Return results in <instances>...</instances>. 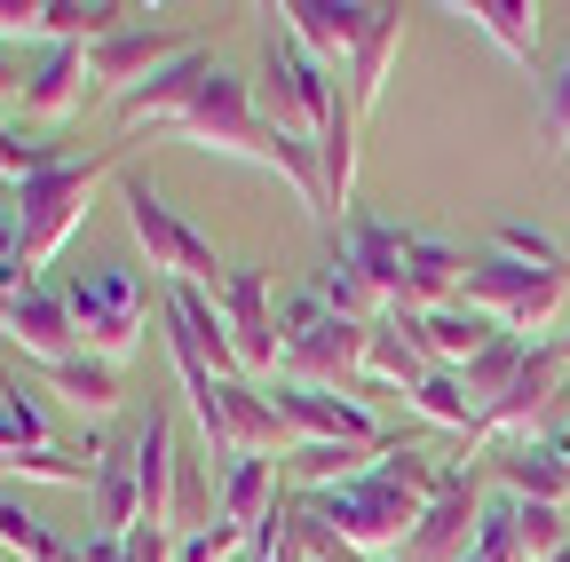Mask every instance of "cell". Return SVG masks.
<instances>
[{
	"instance_id": "6da1fadb",
	"label": "cell",
	"mask_w": 570,
	"mask_h": 562,
	"mask_svg": "<svg viewBox=\"0 0 570 562\" xmlns=\"http://www.w3.org/2000/svg\"><path fill=\"white\" fill-rule=\"evenodd\" d=\"M444 467L452 460H436L428 444H389L356 483H341V491H317V523L356 554V562H404V546H412V531H420V515H428V500H436V483H444Z\"/></svg>"
},
{
	"instance_id": "7a4b0ae2",
	"label": "cell",
	"mask_w": 570,
	"mask_h": 562,
	"mask_svg": "<svg viewBox=\"0 0 570 562\" xmlns=\"http://www.w3.org/2000/svg\"><path fill=\"white\" fill-rule=\"evenodd\" d=\"M175 135L183 144H198V151H223V159H246V167H262V175H277L285 190H294L317 223H333L325 215V175H317V151L309 144H294V135H277L262 111H254V80H238V72H214L206 80V96L175 119Z\"/></svg>"
},
{
	"instance_id": "3957f363",
	"label": "cell",
	"mask_w": 570,
	"mask_h": 562,
	"mask_svg": "<svg viewBox=\"0 0 570 562\" xmlns=\"http://www.w3.org/2000/svg\"><path fill=\"white\" fill-rule=\"evenodd\" d=\"M104 175H127V144H104L96 159H56V167H40V175L17 183V206H9V215H17V246H24L32 269H48V262L63 254V238L88 223Z\"/></svg>"
},
{
	"instance_id": "277c9868",
	"label": "cell",
	"mask_w": 570,
	"mask_h": 562,
	"mask_svg": "<svg viewBox=\"0 0 570 562\" xmlns=\"http://www.w3.org/2000/svg\"><path fill=\"white\" fill-rule=\"evenodd\" d=\"M254 17H262V80H254V111H262L277 135H294V144L317 151V135H325L333 111H341V72H325L317 56H302L294 32H285L269 9H254Z\"/></svg>"
},
{
	"instance_id": "5b68a950",
	"label": "cell",
	"mask_w": 570,
	"mask_h": 562,
	"mask_svg": "<svg viewBox=\"0 0 570 562\" xmlns=\"http://www.w3.org/2000/svg\"><path fill=\"white\" fill-rule=\"evenodd\" d=\"M119 206H127V230H135L142 262H151V277H167V286H190V294H223L230 262L214 254V238H206L198 223H183L175 206L159 198V183L142 175V167L119 175Z\"/></svg>"
},
{
	"instance_id": "8992f818",
	"label": "cell",
	"mask_w": 570,
	"mask_h": 562,
	"mask_svg": "<svg viewBox=\"0 0 570 562\" xmlns=\"http://www.w3.org/2000/svg\"><path fill=\"white\" fill-rule=\"evenodd\" d=\"M71 325H80V348L104 365H127L142 348V325H151V277L127 269V262H88L80 277L63 286Z\"/></svg>"
},
{
	"instance_id": "52a82bcc",
	"label": "cell",
	"mask_w": 570,
	"mask_h": 562,
	"mask_svg": "<svg viewBox=\"0 0 570 562\" xmlns=\"http://www.w3.org/2000/svg\"><path fill=\"white\" fill-rule=\"evenodd\" d=\"M277 333H285L277 381H294V388H356V381H365V341H373V325L333 317L317 294H294V302H285V309H277Z\"/></svg>"
},
{
	"instance_id": "ba28073f",
	"label": "cell",
	"mask_w": 570,
	"mask_h": 562,
	"mask_svg": "<svg viewBox=\"0 0 570 562\" xmlns=\"http://www.w3.org/2000/svg\"><path fill=\"white\" fill-rule=\"evenodd\" d=\"M468 309H483V317H499L508 333H547L554 317H562V302H570V277L562 269H531V262H508V254H475V269H468V294H460Z\"/></svg>"
},
{
	"instance_id": "9c48e42d",
	"label": "cell",
	"mask_w": 570,
	"mask_h": 562,
	"mask_svg": "<svg viewBox=\"0 0 570 562\" xmlns=\"http://www.w3.org/2000/svg\"><path fill=\"white\" fill-rule=\"evenodd\" d=\"M269 404H277V420H285V436H294V452H302V444H365V452L396 444L381 420L365 412V396H348V388H294V381H269Z\"/></svg>"
},
{
	"instance_id": "30bf717a",
	"label": "cell",
	"mask_w": 570,
	"mask_h": 562,
	"mask_svg": "<svg viewBox=\"0 0 570 562\" xmlns=\"http://www.w3.org/2000/svg\"><path fill=\"white\" fill-rule=\"evenodd\" d=\"M214 309H223V325H230L238 373H246V381H262V373L277 381V365H285V333H277V309H269V269H262V262H230Z\"/></svg>"
},
{
	"instance_id": "8fae6325",
	"label": "cell",
	"mask_w": 570,
	"mask_h": 562,
	"mask_svg": "<svg viewBox=\"0 0 570 562\" xmlns=\"http://www.w3.org/2000/svg\"><path fill=\"white\" fill-rule=\"evenodd\" d=\"M475 523H483V467L452 460L436 500H428V515H420V531H412V546H404V562H468Z\"/></svg>"
},
{
	"instance_id": "7c38bea8",
	"label": "cell",
	"mask_w": 570,
	"mask_h": 562,
	"mask_svg": "<svg viewBox=\"0 0 570 562\" xmlns=\"http://www.w3.org/2000/svg\"><path fill=\"white\" fill-rule=\"evenodd\" d=\"M206 32H159V24H127V32H111V40H96L88 48V80L104 88V96H127V88H142V80H159L175 56H190Z\"/></svg>"
},
{
	"instance_id": "4fadbf2b",
	"label": "cell",
	"mask_w": 570,
	"mask_h": 562,
	"mask_svg": "<svg viewBox=\"0 0 570 562\" xmlns=\"http://www.w3.org/2000/svg\"><path fill=\"white\" fill-rule=\"evenodd\" d=\"M373 9H381V0H277L269 17L294 32V48H302V56H317L325 72H341V63L356 56V40H365Z\"/></svg>"
},
{
	"instance_id": "5bb4252c",
	"label": "cell",
	"mask_w": 570,
	"mask_h": 562,
	"mask_svg": "<svg viewBox=\"0 0 570 562\" xmlns=\"http://www.w3.org/2000/svg\"><path fill=\"white\" fill-rule=\"evenodd\" d=\"M570 388V365L554 357V341H531V357H523V373L508 381V396H499L491 412H483V444H508V436H539V420H547V404Z\"/></svg>"
},
{
	"instance_id": "9a60e30c",
	"label": "cell",
	"mask_w": 570,
	"mask_h": 562,
	"mask_svg": "<svg viewBox=\"0 0 570 562\" xmlns=\"http://www.w3.org/2000/svg\"><path fill=\"white\" fill-rule=\"evenodd\" d=\"M223 72V63H214V48L198 40L190 56H175L159 80H142V88H127L119 96V135H142V127H175L198 96H206V80Z\"/></svg>"
},
{
	"instance_id": "2e32d148",
	"label": "cell",
	"mask_w": 570,
	"mask_h": 562,
	"mask_svg": "<svg viewBox=\"0 0 570 562\" xmlns=\"http://www.w3.org/2000/svg\"><path fill=\"white\" fill-rule=\"evenodd\" d=\"M0 333H9L40 373H56V365L80 357V325H71V302L48 294V286H24V294L9 302V325H0Z\"/></svg>"
},
{
	"instance_id": "e0dca14e",
	"label": "cell",
	"mask_w": 570,
	"mask_h": 562,
	"mask_svg": "<svg viewBox=\"0 0 570 562\" xmlns=\"http://www.w3.org/2000/svg\"><path fill=\"white\" fill-rule=\"evenodd\" d=\"M491 475L508 483V500L570 507V460L554 452V436H508V444L491 452Z\"/></svg>"
},
{
	"instance_id": "ac0fdd59",
	"label": "cell",
	"mask_w": 570,
	"mask_h": 562,
	"mask_svg": "<svg viewBox=\"0 0 570 562\" xmlns=\"http://www.w3.org/2000/svg\"><path fill=\"white\" fill-rule=\"evenodd\" d=\"M341 254L373 277V294L389 302V317L404 309V254H412V230H396V223H381V215H348L341 223Z\"/></svg>"
},
{
	"instance_id": "d6986e66",
	"label": "cell",
	"mask_w": 570,
	"mask_h": 562,
	"mask_svg": "<svg viewBox=\"0 0 570 562\" xmlns=\"http://www.w3.org/2000/svg\"><path fill=\"white\" fill-rule=\"evenodd\" d=\"M396 48H404V9H389V0H381L373 24H365V40H356V56L341 63V88H348V111H356V119H373V111H381Z\"/></svg>"
},
{
	"instance_id": "ffe728a7",
	"label": "cell",
	"mask_w": 570,
	"mask_h": 562,
	"mask_svg": "<svg viewBox=\"0 0 570 562\" xmlns=\"http://www.w3.org/2000/svg\"><path fill=\"white\" fill-rule=\"evenodd\" d=\"M468 269H475V254H460V246H444V238H412V254H404V309H396V317L452 309V302L468 294Z\"/></svg>"
},
{
	"instance_id": "44dd1931",
	"label": "cell",
	"mask_w": 570,
	"mask_h": 562,
	"mask_svg": "<svg viewBox=\"0 0 570 562\" xmlns=\"http://www.w3.org/2000/svg\"><path fill=\"white\" fill-rule=\"evenodd\" d=\"M175 467H183L175 420L151 412V420L135 428V491H142V523H151V531H175Z\"/></svg>"
},
{
	"instance_id": "7402d4cb",
	"label": "cell",
	"mask_w": 570,
	"mask_h": 562,
	"mask_svg": "<svg viewBox=\"0 0 570 562\" xmlns=\"http://www.w3.org/2000/svg\"><path fill=\"white\" fill-rule=\"evenodd\" d=\"M88 96H96V80H88V48H48L32 72H24V111H32L40 127H63Z\"/></svg>"
},
{
	"instance_id": "603a6c76",
	"label": "cell",
	"mask_w": 570,
	"mask_h": 562,
	"mask_svg": "<svg viewBox=\"0 0 570 562\" xmlns=\"http://www.w3.org/2000/svg\"><path fill=\"white\" fill-rule=\"evenodd\" d=\"M412 333H420V348H428V365H444V373H468L483 348L508 333L499 317H483V309H468V302H452V309H428V317H412Z\"/></svg>"
},
{
	"instance_id": "cb8c5ba5",
	"label": "cell",
	"mask_w": 570,
	"mask_h": 562,
	"mask_svg": "<svg viewBox=\"0 0 570 562\" xmlns=\"http://www.w3.org/2000/svg\"><path fill=\"white\" fill-rule=\"evenodd\" d=\"M88 523L96 539H127L142 523V491H135V452H96V483H88Z\"/></svg>"
},
{
	"instance_id": "d4e9b609",
	"label": "cell",
	"mask_w": 570,
	"mask_h": 562,
	"mask_svg": "<svg viewBox=\"0 0 570 562\" xmlns=\"http://www.w3.org/2000/svg\"><path fill=\"white\" fill-rule=\"evenodd\" d=\"M428 373H436V365H428V348H420V333H412V317H381L373 325V341H365V381H381V388H420Z\"/></svg>"
},
{
	"instance_id": "484cf974",
	"label": "cell",
	"mask_w": 570,
	"mask_h": 562,
	"mask_svg": "<svg viewBox=\"0 0 570 562\" xmlns=\"http://www.w3.org/2000/svg\"><path fill=\"white\" fill-rule=\"evenodd\" d=\"M404 404L428 420V428H444V436H460L468 452H483V412H475V396L460 388V373H444V365H436V373H428Z\"/></svg>"
},
{
	"instance_id": "4316f807",
	"label": "cell",
	"mask_w": 570,
	"mask_h": 562,
	"mask_svg": "<svg viewBox=\"0 0 570 562\" xmlns=\"http://www.w3.org/2000/svg\"><path fill=\"white\" fill-rule=\"evenodd\" d=\"M452 17H468L491 48H508L515 63H531V56H539V9H531V0H460Z\"/></svg>"
},
{
	"instance_id": "83f0119b",
	"label": "cell",
	"mask_w": 570,
	"mask_h": 562,
	"mask_svg": "<svg viewBox=\"0 0 570 562\" xmlns=\"http://www.w3.org/2000/svg\"><path fill=\"white\" fill-rule=\"evenodd\" d=\"M269 515H277V460H230V475H223V523H238V531L262 539Z\"/></svg>"
},
{
	"instance_id": "f1b7e54d",
	"label": "cell",
	"mask_w": 570,
	"mask_h": 562,
	"mask_svg": "<svg viewBox=\"0 0 570 562\" xmlns=\"http://www.w3.org/2000/svg\"><path fill=\"white\" fill-rule=\"evenodd\" d=\"M309 294H317V302H325L333 317H348V325H381V317H389V302L373 294V277L356 269V262H348L341 246H333V262L317 269V286H309Z\"/></svg>"
},
{
	"instance_id": "f546056e",
	"label": "cell",
	"mask_w": 570,
	"mask_h": 562,
	"mask_svg": "<svg viewBox=\"0 0 570 562\" xmlns=\"http://www.w3.org/2000/svg\"><path fill=\"white\" fill-rule=\"evenodd\" d=\"M48 381H56L71 404H80L88 420H111V412L127 404V365H104V357H88V348H80L71 365H56Z\"/></svg>"
},
{
	"instance_id": "4dcf8cb0",
	"label": "cell",
	"mask_w": 570,
	"mask_h": 562,
	"mask_svg": "<svg viewBox=\"0 0 570 562\" xmlns=\"http://www.w3.org/2000/svg\"><path fill=\"white\" fill-rule=\"evenodd\" d=\"M0 554L9 562H80V546L56 539L24 500H9V491H0Z\"/></svg>"
},
{
	"instance_id": "1f68e13d",
	"label": "cell",
	"mask_w": 570,
	"mask_h": 562,
	"mask_svg": "<svg viewBox=\"0 0 570 562\" xmlns=\"http://www.w3.org/2000/svg\"><path fill=\"white\" fill-rule=\"evenodd\" d=\"M48 444V412H40V388L24 373L0 381V460L9 452H40Z\"/></svg>"
},
{
	"instance_id": "d6a6232c",
	"label": "cell",
	"mask_w": 570,
	"mask_h": 562,
	"mask_svg": "<svg viewBox=\"0 0 570 562\" xmlns=\"http://www.w3.org/2000/svg\"><path fill=\"white\" fill-rule=\"evenodd\" d=\"M523 357H531V341H523V333H499V341L483 348V357H475V365L460 373V388L475 396V412H491L499 396H508V381L523 373Z\"/></svg>"
},
{
	"instance_id": "836d02e7",
	"label": "cell",
	"mask_w": 570,
	"mask_h": 562,
	"mask_svg": "<svg viewBox=\"0 0 570 562\" xmlns=\"http://www.w3.org/2000/svg\"><path fill=\"white\" fill-rule=\"evenodd\" d=\"M381 452H389V444H381ZM381 452H365V444H302V452H294V475H302L309 491H341V483L365 475Z\"/></svg>"
},
{
	"instance_id": "e575fe53",
	"label": "cell",
	"mask_w": 570,
	"mask_h": 562,
	"mask_svg": "<svg viewBox=\"0 0 570 562\" xmlns=\"http://www.w3.org/2000/svg\"><path fill=\"white\" fill-rule=\"evenodd\" d=\"M491 254H508V262H531V269H562L570 277V254L539 230V223H499L491 230Z\"/></svg>"
},
{
	"instance_id": "d590c367",
	"label": "cell",
	"mask_w": 570,
	"mask_h": 562,
	"mask_svg": "<svg viewBox=\"0 0 570 562\" xmlns=\"http://www.w3.org/2000/svg\"><path fill=\"white\" fill-rule=\"evenodd\" d=\"M515 539H523V562H547V554H562V546H570V531H562V507H531V500H515Z\"/></svg>"
},
{
	"instance_id": "8d00e7d4",
	"label": "cell",
	"mask_w": 570,
	"mask_h": 562,
	"mask_svg": "<svg viewBox=\"0 0 570 562\" xmlns=\"http://www.w3.org/2000/svg\"><path fill=\"white\" fill-rule=\"evenodd\" d=\"M475 554H483V562H523V539H515V500H483Z\"/></svg>"
},
{
	"instance_id": "74e56055",
	"label": "cell",
	"mask_w": 570,
	"mask_h": 562,
	"mask_svg": "<svg viewBox=\"0 0 570 562\" xmlns=\"http://www.w3.org/2000/svg\"><path fill=\"white\" fill-rule=\"evenodd\" d=\"M539 119H547V151H570V56H562V72L547 80V103H539Z\"/></svg>"
},
{
	"instance_id": "f35d334b",
	"label": "cell",
	"mask_w": 570,
	"mask_h": 562,
	"mask_svg": "<svg viewBox=\"0 0 570 562\" xmlns=\"http://www.w3.org/2000/svg\"><path fill=\"white\" fill-rule=\"evenodd\" d=\"M24 286H40L32 277V262H24V246H17V215H0V294H24Z\"/></svg>"
},
{
	"instance_id": "ab89813d",
	"label": "cell",
	"mask_w": 570,
	"mask_h": 562,
	"mask_svg": "<svg viewBox=\"0 0 570 562\" xmlns=\"http://www.w3.org/2000/svg\"><path fill=\"white\" fill-rule=\"evenodd\" d=\"M0 40H40V0H0Z\"/></svg>"
},
{
	"instance_id": "60d3db41",
	"label": "cell",
	"mask_w": 570,
	"mask_h": 562,
	"mask_svg": "<svg viewBox=\"0 0 570 562\" xmlns=\"http://www.w3.org/2000/svg\"><path fill=\"white\" fill-rule=\"evenodd\" d=\"M80 562H135V554H127V539H96V531H88V539H80Z\"/></svg>"
},
{
	"instance_id": "b9f144b4",
	"label": "cell",
	"mask_w": 570,
	"mask_h": 562,
	"mask_svg": "<svg viewBox=\"0 0 570 562\" xmlns=\"http://www.w3.org/2000/svg\"><path fill=\"white\" fill-rule=\"evenodd\" d=\"M9 96H24V72H17V56L0 48V103H9Z\"/></svg>"
},
{
	"instance_id": "7bdbcfd3",
	"label": "cell",
	"mask_w": 570,
	"mask_h": 562,
	"mask_svg": "<svg viewBox=\"0 0 570 562\" xmlns=\"http://www.w3.org/2000/svg\"><path fill=\"white\" fill-rule=\"evenodd\" d=\"M554 452L570 460V388H562V428H554Z\"/></svg>"
},
{
	"instance_id": "ee69618b",
	"label": "cell",
	"mask_w": 570,
	"mask_h": 562,
	"mask_svg": "<svg viewBox=\"0 0 570 562\" xmlns=\"http://www.w3.org/2000/svg\"><path fill=\"white\" fill-rule=\"evenodd\" d=\"M9 206H17V183H9V175H0V215H9Z\"/></svg>"
},
{
	"instance_id": "f6af8a7d",
	"label": "cell",
	"mask_w": 570,
	"mask_h": 562,
	"mask_svg": "<svg viewBox=\"0 0 570 562\" xmlns=\"http://www.w3.org/2000/svg\"><path fill=\"white\" fill-rule=\"evenodd\" d=\"M554 357H562V365H570V333H554Z\"/></svg>"
},
{
	"instance_id": "bcb514c9",
	"label": "cell",
	"mask_w": 570,
	"mask_h": 562,
	"mask_svg": "<svg viewBox=\"0 0 570 562\" xmlns=\"http://www.w3.org/2000/svg\"><path fill=\"white\" fill-rule=\"evenodd\" d=\"M547 562H570V546H562V554H547Z\"/></svg>"
},
{
	"instance_id": "7dc6e473",
	"label": "cell",
	"mask_w": 570,
	"mask_h": 562,
	"mask_svg": "<svg viewBox=\"0 0 570 562\" xmlns=\"http://www.w3.org/2000/svg\"><path fill=\"white\" fill-rule=\"evenodd\" d=\"M0 562H9V554H0Z\"/></svg>"
}]
</instances>
